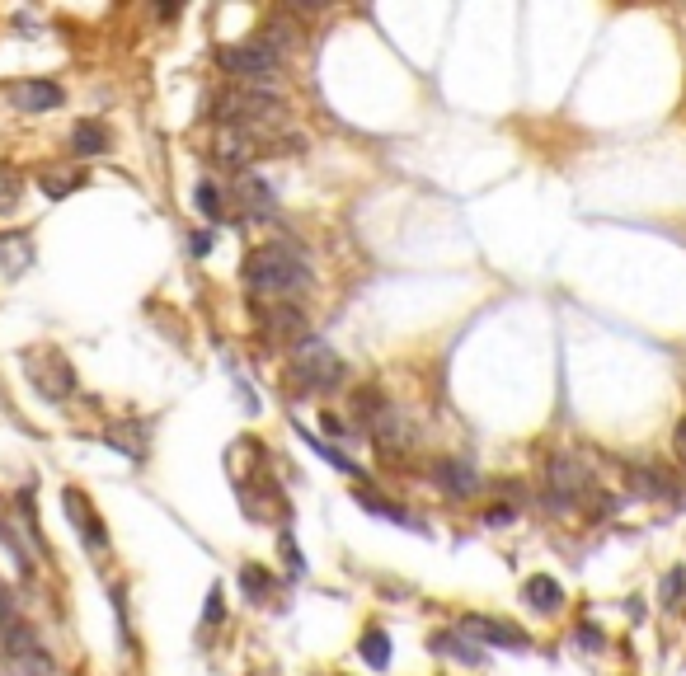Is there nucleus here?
Segmentation results:
<instances>
[{
    "label": "nucleus",
    "instance_id": "nucleus-1",
    "mask_svg": "<svg viewBox=\"0 0 686 676\" xmlns=\"http://www.w3.org/2000/svg\"><path fill=\"white\" fill-rule=\"evenodd\" d=\"M254 292H301V287H311V268L301 263L297 249L287 245H264L250 254V268H245Z\"/></svg>",
    "mask_w": 686,
    "mask_h": 676
},
{
    "label": "nucleus",
    "instance_id": "nucleus-2",
    "mask_svg": "<svg viewBox=\"0 0 686 676\" xmlns=\"http://www.w3.org/2000/svg\"><path fill=\"white\" fill-rule=\"evenodd\" d=\"M217 118L240 127H273L282 118V99L259 85H235V90L217 94Z\"/></svg>",
    "mask_w": 686,
    "mask_h": 676
},
{
    "label": "nucleus",
    "instance_id": "nucleus-3",
    "mask_svg": "<svg viewBox=\"0 0 686 676\" xmlns=\"http://www.w3.org/2000/svg\"><path fill=\"white\" fill-rule=\"evenodd\" d=\"M221 57V66L231 71V76H240V80H250V85H259V80H268V76H278V66H282V52H273L268 43H235V47H221L217 52Z\"/></svg>",
    "mask_w": 686,
    "mask_h": 676
},
{
    "label": "nucleus",
    "instance_id": "nucleus-4",
    "mask_svg": "<svg viewBox=\"0 0 686 676\" xmlns=\"http://www.w3.org/2000/svg\"><path fill=\"white\" fill-rule=\"evenodd\" d=\"M292 376H297L301 390H334V385L343 381V362L334 353H329L325 343H306L297 353V367H292Z\"/></svg>",
    "mask_w": 686,
    "mask_h": 676
},
{
    "label": "nucleus",
    "instance_id": "nucleus-5",
    "mask_svg": "<svg viewBox=\"0 0 686 676\" xmlns=\"http://www.w3.org/2000/svg\"><path fill=\"white\" fill-rule=\"evenodd\" d=\"M358 414H362V428L372 432L376 442H386V446H400V442H405V423H400V414H395V409H390L381 395L362 390V395H358Z\"/></svg>",
    "mask_w": 686,
    "mask_h": 676
},
{
    "label": "nucleus",
    "instance_id": "nucleus-6",
    "mask_svg": "<svg viewBox=\"0 0 686 676\" xmlns=\"http://www.w3.org/2000/svg\"><path fill=\"white\" fill-rule=\"evenodd\" d=\"M546 479H550V489H555V503H574L578 493L588 489V470H583L578 456H569V451H555V456H550Z\"/></svg>",
    "mask_w": 686,
    "mask_h": 676
},
{
    "label": "nucleus",
    "instance_id": "nucleus-7",
    "mask_svg": "<svg viewBox=\"0 0 686 676\" xmlns=\"http://www.w3.org/2000/svg\"><path fill=\"white\" fill-rule=\"evenodd\" d=\"M259 320H264V334L273 338V343H301V348L311 343L306 315H301L297 306H268L264 315H259Z\"/></svg>",
    "mask_w": 686,
    "mask_h": 676
},
{
    "label": "nucleus",
    "instance_id": "nucleus-8",
    "mask_svg": "<svg viewBox=\"0 0 686 676\" xmlns=\"http://www.w3.org/2000/svg\"><path fill=\"white\" fill-rule=\"evenodd\" d=\"M461 634H470L475 644H494V648H527V634L503 625V620H489V615H466L461 620Z\"/></svg>",
    "mask_w": 686,
    "mask_h": 676
},
{
    "label": "nucleus",
    "instance_id": "nucleus-9",
    "mask_svg": "<svg viewBox=\"0 0 686 676\" xmlns=\"http://www.w3.org/2000/svg\"><path fill=\"white\" fill-rule=\"evenodd\" d=\"M10 104H15L19 113H47V108L62 104V90H57L52 80H24V85L10 90Z\"/></svg>",
    "mask_w": 686,
    "mask_h": 676
},
{
    "label": "nucleus",
    "instance_id": "nucleus-10",
    "mask_svg": "<svg viewBox=\"0 0 686 676\" xmlns=\"http://www.w3.org/2000/svg\"><path fill=\"white\" fill-rule=\"evenodd\" d=\"M62 507H66V517H76L80 540H85L90 550H99V545H104V531H99V517H94V507L85 503V493H80V489H66L62 493Z\"/></svg>",
    "mask_w": 686,
    "mask_h": 676
},
{
    "label": "nucleus",
    "instance_id": "nucleus-11",
    "mask_svg": "<svg viewBox=\"0 0 686 676\" xmlns=\"http://www.w3.org/2000/svg\"><path fill=\"white\" fill-rule=\"evenodd\" d=\"M433 479L442 484V489L452 493V498H470V493L480 489V479H475V470L461 461H437L433 465Z\"/></svg>",
    "mask_w": 686,
    "mask_h": 676
},
{
    "label": "nucleus",
    "instance_id": "nucleus-12",
    "mask_svg": "<svg viewBox=\"0 0 686 676\" xmlns=\"http://www.w3.org/2000/svg\"><path fill=\"white\" fill-rule=\"evenodd\" d=\"M522 597L531 601V611H560V601H564V587L555 583V578H546V573H536V578H527V587H522Z\"/></svg>",
    "mask_w": 686,
    "mask_h": 676
},
{
    "label": "nucleus",
    "instance_id": "nucleus-13",
    "mask_svg": "<svg viewBox=\"0 0 686 676\" xmlns=\"http://www.w3.org/2000/svg\"><path fill=\"white\" fill-rule=\"evenodd\" d=\"M358 653H362V662H372L376 672H386V667H390V639H386V630H367V634H362Z\"/></svg>",
    "mask_w": 686,
    "mask_h": 676
},
{
    "label": "nucleus",
    "instance_id": "nucleus-14",
    "mask_svg": "<svg viewBox=\"0 0 686 676\" xmlns=\"http://www.w3.org/2000/svg\"><path fill=\"white\" fill-rule=\"evenodd\" d=\"M235 198L245 202L250 212H273V193H268V184H254V179H245V184L235 188Z\"/></svg>",
    "mask_w": 686,
    "mask_h": 676
},
{
    "label": "nucleus",
    "instance_id": "nucleus-15",
    "mask_svg": "<svg viewBox=\"0 0 686 676\" xmlns=\"http://www.w3.org/2000/svg\"><path fill=\"white\" fill-rule=\"evenodd\" d=\"M71 137H76V151H80V155L109 151V137H104V132H99L94 123H76V132H71Z\"/></svg>",
    "mask_w": 686,
    "mask_h": 676
},
{
    "label": "nucleus",
    "instance_id": "nucleus-16",
    "mask_svg": "<svg viewBox=\"0 0 686 676\" xmlns=\"http://www.w3.org/2000/svg\"><path fill=\"white\" fill-rule=\"evenodd\" d=\"M259 43H268L273 52H282V47H292V43H301V33L287 24V19H273L268 24V38H259Z\"/></svg>",
    "mask_w": 686,
    "mask_h": 676
},
{
    "label": "nucleus",
    "instance_id": "nucleus-17",
    "mask_svg": "<svg viewBox=\"0 0 686 676\" xmlns=\"http://www.w3.org/2000/svg\"><path fill=\"white\" fill-rule=\"evenodd\" d=\"M433 648H437V653H452V658H461V662H475V658H480V653H475V648H466L461 639H456V634H437Z\"/></svg>",
    "mask_w": 686,
    "mask_h": 676
},
{
    "label": "nucleus",
    "instance_id": "nucleus-18",
    "mask_svg": "<svg viewBox=\"0 0 686 676\" xmlns=\"http://www.w3.org/2000/svg\"><path fill=\"white\" fill-rule=\"evenodd\" d=\"M358 503H362V507H372V512H381V517H390V522H400V526L409 522V517H405V512H400V507L381 503V498H372V493H358Z\"/></svg>",
    "mask_w": 686,
    "mask_h": 676
},
{
    "label": "nucleus",
    "instance_id": "nucleus-19",
    "mask_svg": "<svg viewBox=\"0 0 686 676\" xmlns=\"http://www.w3.org/2000/svg\"><path fill=\"white\" fill-rule=\"evenodd\" d=\"M198 212L212 216V221L221 216V198H217V188H212V184H198Z\"/></svg>",
    "mask_w": 686,
    "mask_h": 676
},
{
    "label": "nucleus",
    "instance_id": "nucleus-20",
    "mask_svg": "<svg viewBox=\"0 0 686 676\" xmlns=\"http://www.w3.org/2000/svg\"><path fill=\"white\" fill-rule=\"evenodd\" d=\"M10 625H19V615H15V601H10V592H5V583H0V634L10 630Z\"/></svg>",
    "mask_w": 686,
    "mask_h": 676
},
{
    "label": "nucleus",
    "instance_id": "nucleus-21",
    "mask_svg": "<svg viewBox=\"0 0 686 676\" xmlns=\"http://www.w3.org/2000/svg\"><path fill=\"white\" fill-rule=\"evenodd\" d=\"M672 451H677V461L686 465V418L677 423V432H672Z\"/></svg>",
    "mask_w": 686,
    "mask_h": 676
},
{
    "label": "nucleus",
    "instance_id": "nucleus-22",
    "mask_svg": "<svg viewBox=\"0 0 686 676\" xmlns=\"http://www.w3.org/2000/svg\"><path fill=\"white\" fill-rule=\"evenodd\" d=\"M217 615H221V587H212V597H207V611H203V620H207V625H212Z\"/></svg>",
    "mask_w": 686,
    "mask_h": 676
},
{
    "label": "nucleus",
    "instance_id": "nucleus-23",
    "mask_svg": "<svg viewBox=\"0 0 686 676\" xmlns=\"http://www.w3.org/2000/svg\"><path fill=\"white\" fill-rule=\"evenodd\" d=\"M484 522H489V526H503V522H513V512H508V507H494Z\"/></svg>",
    "mask_w": 686,
    "mask_h": 676
},
{
    "label": "nucleus",
    "instance_id": "nucleus-24",
    "mask_svg": "<svg viewBox=\"0 0 686 676\" xmlns=\"http://www.w3.org/2000/svg\"><path fill=\"white\" fill-rule=\"evenodd\" d=\"M245 587H250L254 597H259V592H268V583H264V578H259V573H245Z\"/></svg>",
    "mask_w": 686,
    "mask_h": 676
}]
</instances>
